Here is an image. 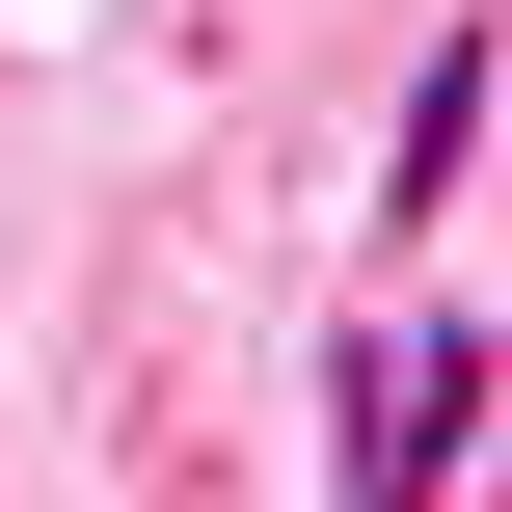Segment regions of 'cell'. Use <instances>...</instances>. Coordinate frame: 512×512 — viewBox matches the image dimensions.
<instances>
[{"label":"cell","mask_w":512,"mask_h":512,"mask_svg":"<svg viewBox=\"0 0 512 512\" xmlns=\"http://www.w3.org/2000/svg\"><path fill=\"white\" fill-rule=\"evenodd\" d=\"M459 432H486V297L378 351V432H351V512H432V459H459Z\"/></svg>","instance_id":"6da1fadb"},{"label":"cell","mask_w":512,"mask_h":512,"mask_svg":"<svg viewBox=\"0 0 512 512\" xmlns=\"http://www.w3.org/2000/svg\"><path fill=\"white\" fill-rule=\"evenodd\" d=\"M378 189H405V216H459V189H486V0L432 27V81H405V162H378Z\"/></svg>","instance_id":"7a4b0ae2"}]
</instances>
